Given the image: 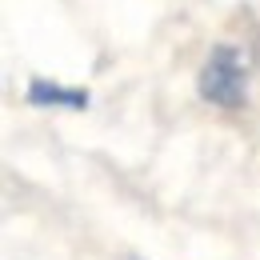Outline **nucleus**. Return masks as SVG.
<instances>
[{"label": "nucleus", "mask_w": 260, "mask_h": 260, "mask_svg": "<svg viewBox=\"0 0 260 260\" xmlns=\"http://www.w3.org/2000/svg\"><path fill=\"white\" fill-rule=\"evenodd\" d=\"M196 88L200 96L216 108H244L248 100V60H244V48L236 44H216L208 52V60L200 64V76H196Z\"/></svg>", "instance_id": "f257e3e1"}, {"label": "nucleus", "mask_w": 260, "mask_h": 260, "mask_svg": "<svg viewBox=\"0 0 260 260\" xmlns=\"http://www.w3.org/2000/svg\"><path fill=\"white\" fill-rule=\"evenodd\" d=\"M132 260H140V256H132Z\"/></svg>", "instance_id": "7ed1b4c3"}, {"label": "nucleus", "mask_w": 260, "mask_h": 260, "mask_svg": "<svg viewBox=\"0 0 260 260\" xmlns=\"http://www.w3.org/2000/svg\"><path fill=\"white\" fill-rule=\"evenodd\" d=\"M28 104L32 108H76V112H84L92 104V96L84 88H64V84H52L44 76H32L28 80Z\"/></svg>", "instance_id": "f03ea898"}]
</instances>
